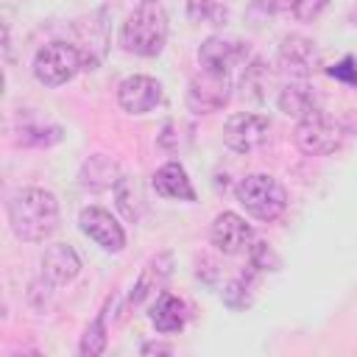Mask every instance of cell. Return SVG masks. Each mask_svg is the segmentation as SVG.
<instances>
[{"label": "cell", "mask_w": 357, "mask_h": 357, "mask_svg": "<svg viewBox=\"0 0 357 357\" xmlns=\"http://www.w3.org/2000/svg\"><path fill=\"white\" fill-rule=\"evenodd\" d=\"M296 145L301 153L307 156H326V153H335L340 145H343V126L335 123L332 117H326L324 112L312 114V117H304L296 123Z\"/></svg>", "instance_id": "5b68a950"}, {"label": "cell", "mask_w": 357, "mask_h": 357, "mask_svg": "<svg viewBox=\"0 0 357 357\" xmlns=\"http://www.w3.org/2000/svg\"><path fill=\"white\" fill-rule=\"evenodd\" d=\"M151 324L156 326V332H178L187 321V312H184V301L173 293H159V298L151 304V312H148Z\"/></svg>", "instance_id": "ac0fdd59"}, {"label": "cell", "mask_w": 357, "mask_h": 357, "mask_svg": "<svg viewBox=\"0 0 357 357\" xmlns=\"http://www.w3.org/2000/svg\"><path fill=\"white\" fill-rule=\"evenodd\" d=\"M279 112H284L287 117H296V120H304V117H312L321 112V100H318V92L304 84V81H293V84H284L279 89Z\"/></svg>", "instance_id": "9a60e30c"}, {"label": "cell", "mask_w": 357, "mask_h": 357, "mask_svg": "<svg viewBox=\"0 0 357 357\" xmlns=\"http://www.w3.org/2000/svg\"><path fill=\"white\" fill-rule=\"evenodd\" d=\"M254 276H257V268H248L240 276H234L231 282H226V287H223V304L231 307V310H245L254 301V282H257Z\"/></svg>", "instance_id": "d6986e66"}, {"label": "cell", "mask_w": 357, "mask_h": 357, "mask_svg": "<svg viewBox=\"0 0 357 357\" xmlns=\"http://www.w3.org/2000/svg\"><path fill=\"white\" fill-rule=\"evenodd\" d=\"M75 31V47L81 50V59H84V70H95L103 56H106V45H109V22H106V8L78 20L73 25Z\"/></svg>", "instance_id": "9c48e42d"}, {"label": "cell", "mask_w": 357, "mask_h": 357, "mask_svg": "<svg viewBox=\"0 0 357 357\" xmlns=\"http://www.w3.org/2000/svg\"><path fill=\"white\" fill-rule=\"evenodd\" d=\"M329 0H290V11L296 20L307 22V20H315L324 8H326Z\"/></svg>", "instance_id": "484cf974"}, {"label": "cell", "mask_w": 357, "mask_h": 357, "mask_svg": "<svg viewBox=\"0 0 357 357\" xmlns=\"http://www.w3.org/2000/svg\"><path fill=\"white\" fill-rule=\"evenodd\" d=\"M276 64L282 73H287L290 78H310L318 67H321V50L310 36L301 33H290L282 39L279 53H276Z\"/></svg>", "instance_id": "ba28073f"}, {"label": "cell", "mask_w": 357, "mask_h": 357, "mask_svg": "<svg viewBox=\"0 0 357 357\" xmlns=\"http://www.w3.org/2000/svg\"><path fill=\"white\" fill-rule=\"evenodd\" d=\"M114 195H117V209L123 212L126 220H139L142 215V195H139V187L131 184V178H120L117 187H114Z\"/></svg>", "instance_id": "44dd1931"}, {"label": "cell", "mask_w": 357, "mask_h": 357, "mask_svg": "<svg viewBox=\"0 0 357 357\" xmlns=\"http://www.w3.org/2000/svg\"><path fill=\"white\" fill-rule=\"evenodd\" d=\"M248 59V47L240 39L226 36H206L198 47V64L209 73H231L234 64Z\"/></svg>", "instance_id": "4fadbf2b"}, {"label": "cell", "mask_w": 357, "mask_h": 357, "mask_svg": "<svg viewBox=\"0 0 357 357\" xmlns=\"http://www.w3.org/2000/svg\"><path fill=\"white\" fill-rule=\"evenodd\" d=\"M106 312H100L86 329H84V335H81V343H78V351L84 354V357H98V354H103L106 351Z\"/></svg>", "instance_id": "7402d4cb"}, {"label": "cell", "mask_w": 357, "mask_h": 357, "mask_svg": "<svg viewBox=\"0 0 357 357\" xmlns=\"http://www.w3.org/2000/svg\"><path fill=\"white\" fill-rule=\"evenodd\" d=\"M223 142L234 153H254L271 142V120L254 112H237L223 123Z\"/></svg>", "instance_id": "8992f818"}, {"label": "cell", "mask_w": 357, "mask_h": 357, "mask_svg": "<svg viewBox=\"0 0 357 357\" xmlns=\"http://www.w3.org/2000/svg\"><path fill=\"white\" fill-rule=\"evenodd\" d=\"M335 81H343V84H349V86H354L357 89V61L351 59V56H343L337 64H332L329 70H326Z\"/></svg>", "instance_id": "d4e9b609"}, {"label": "cell", "mask_w": 357, "mask_h": 357, "mask_svg": "<svg viewBox=\"0 0 357 357\" xmlns=\"http://www.w3.org/2000/svg\"><path fill=\"white\" fill-rule=\"evenodd\" d=\"M153 190L162 198H173V201H195V190L192 181L184 170L181 162H165L156 173H153Z\"/></svg>", "instance_id": "2e32d148"}, {"label": "cell", "mask_w": 357, "mask_h": 357, "mask_svg": "<svg viewBox=\"0 0 357 357\" xmlns=\"http://www.w3.org/2000/svg\"><path fill=\"white\" fill-rule=\"evenodd\" d=\"M84 70L81 50L73 42H47L33 56V78L45 86H61Z\"/></svg>", "instance_id": "277c9868"}, {"label": "cell", "mask_w": 357, "mask_h": 357, "mask_svg": "<svg viewBox=\"0 0 357 357\" xmlns=\"http://www.w3.org/2000/svg\"><path fill=\"white\" fill-rule=\"evenodd\" d=\"M231 98V75L201 70L187 86V109L192 114H212Z\"/></svg>", "instance_id": "52a82bcc"}, {"label": "cell", "mask_w": 357, "mask_h": 357, "mask_svg": "<svg viewBox=\"0 0 357 357\" xmlns=\"http://www.w3.org/2000/svg\"><path fill=\"white\" fill-rule=\"evenodd\" d=\"M167 42V11L159 0H139L120 25V45L126 53L153 59Z\"/></svg>", "instance_id": "7a4b0ae2"}, {"label": "cell", "mask_w": 357, "mask_h": 357, "mask_svg": "<svg viewBox=\"0 0 357 357\" xmlns=\"http://www.w3.org/2000/svg\"><path fill=\"white\" fill-rule=\"evenodd\" d=\"M81 273V257L67 243H53L42 254V276L53 284H67Z\"/></svg>", "instance_id": "5bb4252c"}, {"label": "cell", "mask_w": 357, "mask_h": 357, "mask_svg": "<svg viewBox=\"0 0 357 357\" xmlns=\"http://www.w3.org/2000/svg\"><path fill=\"white\" fill-rule=\"evenodd\" d=\"M187 17L204 25H223L226 8L218 0H187Z\"/></svg>", "instance_id": "603a6c76"}, {"label": "cell", "mask_w": 357, "mask_h": 357, "mask_svg": "<svg viewBox=\"0 0 357 357\" xmlns=\"http://www.w3.org/2000/svg\"><path fill=\"white\" fill-rule=\"evenodd\" d=\"M237 201L251 218L262 223L276 220L287 209V192L271 173H248L245 178H240Z\"/></svg>", "instance_id": "3957f363"}, {"label": "cell", "mask_w": 357, "mask_h": 357, "mask_svg": "<svg viewBox=\"0 0 357 357\" xmlns=\"http://www.w3.org/2000/svg\"><path fill=\"white\" fill-rule=\"evenodd\" d=\"M170 273V254H162V257H156V259H151V265L142 271V276H139V282L134 284V293H131V304L137 307V304H142V298L151 293V287H156L165 276Z\"/></svg>", "instance_id": "ffe728a7"}, {"label": "cell", "mask_w": 357, "mask_h": 357, "mask_svg": "<svg viewBox=\"0 0 357 357\" xmlns=\"http://www.w3.org/2000/svg\"><path fill=\"white\" fill-rule=\"evenodd\" d=\"M117 103L128 114H148L162 103V84L151 75H128L117 86Z\"/></svg>", "instance_id": "7c38bea8"}, {"label": "cell", "mask_w": 357, "mask_h": 357, "mask_svg": "<svg viewBox=\"0 0 357 357\" xmlns=\"http://www.w3.org/2000/svg\"><path fill=\"white\" fill-rule=\"evenodd\" d=\"M78 229L89 240H95L103 251H109V254H117V251L126 248V231H123V226L103 206H84L78 212Z\"/></svg>", "instance_id": "30bf717a"}, {"label": "cell", "mask_w": 357, "mask_h": 357, "mask_svg": "<svg viewBox=\"0 0 357 357\" xmlns=\"http://www.w3.org/2000/svg\"><path fill=\"white\" fill-rule=\"evenodd\" d=\"M145 357L148 354H173V346L170 343H162V340H148V343H142V349H139Z\"/></svg>", "instance_id": "4316f807"}, {"label": "cell", "mask_w": 357, "mask_h": 357, "mask_svg": "<svg viewBox=\"0 0 357 357\" xmlns=\"http://www.w3.org/2000/svg\"><path fill=\"white\" fill-rule=\"evenodd\" d=\"M209 240L212 245L226 254V257H234V254H243L251 248L254 243V229L245 223V218H240L237 212H220L215 220H212V229H209Z\"/></svg>", "instance_id": "8fae6325"}, {"label": "cell", "mask_w": 357, "mask_h": 357, "mask_svg": "<svg viewBox=\"0 0 357 357\" xmlns=\"http://www.w3.org/2000/svg\"><path fill=\"white\" fill-rule=\"evenodd\" d=\"M248 265L257 268V271H279L282 259L265 240H254L251 248H248Z\"/></svg>", "instance_id": "cb8c5ba5"}, {"label": "cell", "mask_w": 357, "mask_h": 357, "mask_svg": "<svg viewBox=\"0 0 357 357\" xmlns=\"http://www.w3.org/2000/svg\"><path fill=\"white\" fill-rule=\"evenodd\" d=\"M8 226L22 243H45L59 229V201L50 190L22 187L6 204Z\"/></svg>", "instance_id": "6da1fadb"}, {"label": "cell", "mask_w": 357, "mask_h": 357, "mask_svg": "<svg viewBox=\"0 0 357 357\" xmlns=\"http://www.w3.org/2000/svg\"><path fill=\"white\" fill-rule=\"evenodd\" d=\"M78 178H81V184L89 187V190H109V187H117V181H120L123 176H120L117 159H112V156H106V153H95V156H89V159L81 165Z\"/></svg>", "instance_id": "e0dca14e"}]
</instances>
